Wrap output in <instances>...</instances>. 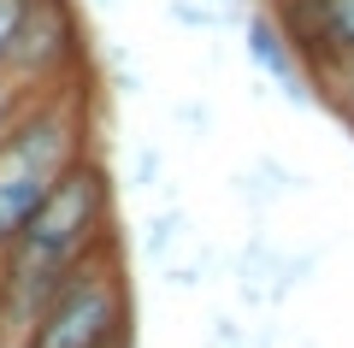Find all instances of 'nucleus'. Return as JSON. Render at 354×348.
Segmentation results:
<instances>
[{"mask_svg": "<svg viewBox=\"0 0 354 348\" xmlns=\"http://www.w3.org/2000/svg\"><path fill=\"white\" fill-rule=\"evenodd\" d=\"M106 242H113V189H106L101 165L83 160L53 183V195L30 212L18 242L0 254L6 260V324H18V336H24V324L59 289V277Z\"/></svg>", "mask_w": 354, "mask_h": 348, "instance_id": "obj_1", "label": "nucleus"}, {"mask_svg": "<svg viewBox=\"0 0 354 348\" xmlns=\"http://www.w3.org/2000/svg\"><path fill=\"white\" fill-rule=\"evenodd\" d=\"M83 160H88V89L65 83L48 95H30L12 136L0 142V254L18 242V230L53 195V183Z\"/></svg>", "mask_w": 354, "mask_h": 348, "instance_id": "obj_2", "label": "nucleus"}, {"mask_svg": "<svg viewBox=\"0 0 354 348\" xmlns=\"http://www.w3.org/2000/svg\"><path fill=\"white\" fill-rule=\"evenodd\" d=\"M130 331H136L130 277H124V260H118V242H106L59 277V289L24 324L18 348H113Z\"/></svg>", "mask_w": 354, "mask_h": 348, "instance_id": "obj_3", "label": "nucleus"}, {"mask_svg": "<svg viewBox=\"0 0 354 348\" xmlns=\"http://www.w3.org/2000/svg\"><path fill=\"white\" fill-rule=\"evenodd\" d=\"M83 30H77L71 0H30L18 42L6 53V77H12L24 95H48V89L83 83Z\"/></svg>", "mask_w": 354, "mask_h": 348, "instance_id": "obj_4", "label": "nucleus"}, {"mask_svg": "<svg viewBox=\"0 0 354 348\" xmlns=\"http://www.w3.org/2000/svg\"><path fill=\"white\" fill-rule=\"evenodd\" d=\"M283 36L313 65L354 53V0H283Z\"/></svg>", "mask_w": 354, "mask_h": 348, "instance_id": "obj_5", "label": "nucleus"}, {"mask_svg": "<svg viewBox=\"0 0 354 348\" xmlns=\"http://www.w3.org/2000/svg\"><path fill=\"white\" fill-rule=\"evenodd\" d=\"M248 59L260 65L266 77H272V83H283L295 95V83H301V53L290 48V36H283V24L278 18H248Z\"/></svg>", "mask_w": 354, "mask_h": 348, "instance_id": "obj_6", "label": "nucleus"}, {"mask_svg": "<svg viewBox=\"0 0 354 348\" xmlns=\"http://www.w3.org/2000/svg\"><path fill=\"white\" fill-rule=\"evenodd\" d=\"M319 83H325L330 107L354 125V53H348V59H325V65H319Z\"/></svg>", "mask_w": 354, "mask_h": 348, "instance_id": "obj_7", "label": "nucleus"}, {"mask_svg": "<svg viewBox=\"0 0 354 348\" xmlns=\"http://www.w3.org/2000/svg\"><path fill=\"white\" fill-rule=\"evenodd\" d=\"M24 107H30V95H24L6 71H0V142L12 136V125H18V112H24Z\"/></svg>", "mask_w": 354, "mask_h": 348, "instance_id": "obj_8", "label": "nucleus"}, {"mask_svg": "<svg viewBox=\"0 0 354 348\" xmlns=\"http://www.w3.org/2000/svg\"><path fill=\"white\" fill-rule=\"evenodd\" d=\"M24 12H30V0H0V71H6V53H12V42H18Z\"/></svg>", "mask_w": 354, "mask_h": 348, "instance_id": "obj_9", "label": "nucleus"}, {"mask_svg": "<svg viewBox=\"0 0 354 348\" xmlns=\"http://www.w3.org/2000/svg\"><path fill=\"white\" fill-rule=\"evenodd\" d=\"M177 224H183L177 212H165L160 224H148V254H171V242H177Z\"/></svg>", "mask_w": 354, "mask_h": 348, "instance_id": "obj_10", "label": "nucleus"}, {"mask_svg": "<svg viewBox=\"0 0 354 348\" xmlns=\"http://www.w3.org/2000/svg\"><path fill=\"white\" fill-rule=\"evenodd\" d=\"M171 18H177V24H189V30L213 24V12H207V6H189V0H171Z\"/></svg>", "mask_w": 354, "mask_h": 348, "instance_id": "obj_11", "label": "nucleus"}, {"mask_svg": "<svg viewBox=\"0 0 354 348\" xmlns=\"http://www.w3.org/2000/svg\"><path fill=\"white\" fill-rule=\"evenodd\" d=\"M153 177H160V154L142 148V154H136V189H153Z\"/></svg>", "mask_w": 354, "mask_h": 348, "instance_id": "obj_12", "label": "nucleus"}, {"mask_svg": "<svg viewBox=\"0 0 354 348\" xmlns=\"http://www.w3.org/2000/svg\"><path fill=\"white\" fill-rule=\"evenodd\" d=\"M0 324H6V260H0Z\"/></svg>", "mask_w": 354, "mask_h": 348, "instance_id": "obj_13", "label": "nucleus"}, {"mask_svg": "<svg viewBox=\"0 0 354 348\" xmlns=\"http://www.w3.org/2000/svg\"><path fill=\"white\" fill-rule=\"evenodd\" d=\"M113 348H136V331H130V336H118V342Z\"/></svg>", "mask_w": 354, "mask_h": 348, "instance_id": "obj_14", "label": "nucleus"}]
</instances>
